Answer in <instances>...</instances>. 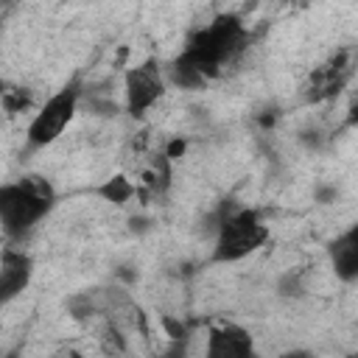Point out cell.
Wrapping results in <instances>:
<instances>
[{"label":"cell","mask_w":358,"mask_h":358,"mask_svg":"<svg viewBox=\"0 0 358 358\" xmlns=\"http://www.w3.org/2000/svg\"><path fill=\"white\" fill-rule=\"evenodd\" d=\"M246 48V28L235 14H218L207 28L196 31L179 59L193 64L201 76L215 78L221 64Z\"/></svg>","instance_id":"obj_1"},{"label":"cell","mask_w":358,"mask_h":358,"mask_svg":"<svg viewBox=\"0 0 358 358\" xmlns=\"http://www.w3.org/2000/svg\"><path fill=\"white\" fill-rule=\"evenodd\" d=\"M53 207V187L42 176H22L0 187V218L8 238H22Z\"/></svg>","instance_id":"obj_2"},{"label":"cell","mask_w":358,"mask_h":358,"mask_svg":"<svg viewBox=\"0 0 358 358\" xmlns=\"http://www.w3.org/2000/svg\"><path fill=\"white\" fill-rule=\"evenodd\" d=\"M268 238V227L260 221L257 210H238L221 218L213 260L215 263H232L252 252H257Z\"/></svg>","instance_id":"obj_3"},{"label":"cell","mask_w":358,"mask_h":358,"mask_svg":"<svg viewBox=\"0 0 358 358\" xmlns=\"http://www.w3.org/2000/svg\"><path fill=\"white\" fill-rule=\"evenodd\" d=\"M78 92H81V84H78V78H73V81L64 84L56 95H50V98L45 101V106H42V109L34 115V120L28 123L25 140H28V148H31V151L50 145V143L67 129V123H70L73 115H76Z\"/></svg>","instance_id":"obj_4"},{"label":"cell","mask_w":358,"mask_h":358,"mask_svg":"<svg viewBox=\"0 0 358 358\" xmlns=\"http://www.w3.org/2000/svg\"><path fill=\"white\" fill-rule=\"evenodd\" d=\"M165 92L157 62H143L126 73V109L131 117H140L151 103H157Z\"/></svg>","instance_id":"obj_5"},{"label":"cell","mask_w":358,"mask_h":358,"mask_svg":"<svg viewBox=\"0 0 358 358\" xmlns=\"http://www.w3.org/2000/svg\"><path fill=\"white\" fill-rule=\"evenodd\" d=\"M347 76H350V56L347 53H338L327 64H322V67H316L310 73V81L305 87V98L316 103V101H324V98L336 95L344 87Z\"/></svg>","instance_id":"obj_6"},{"label":"cell","mask_w":358,"mask_h":358,"mask_svg":"<svg viewBox=\"0 0 358 358\" xmlns=\"http://www.w3.org/2000/svg\"><path fill=\"white\" fill-rule=\"evenodd\" d=\"M31 271H34V263L25 252H17V249H3V257H0V299L3 302H11L31 280Z\"/></svg>","instance_id":"obj_7"},{"label":"cell","mask_w":358,"mask_h":358,"mask_svg":"<svg viewBox=\"0 0 358 358\" xmlns=\"http://www.w3.org/2000/svg\"><path fill=\"white\" fill-rule=\"evenodd\" d=\"M330 266L338 280L344 282L358 280V224H352L330 243Z\"/></svg>","instance_id":"obj_8"},{"label":"cell","mask_w":358,"mask_h":358,"mask_svg":"<svg viewBox=\"0 0 358 358\" xmlns=\"http://www.w3.org/2000/svg\"><path fill=\"white\" fill-rule=\"evenodd\" d=\"M252 352V336L238 324H221L210 330L207 355L210 358H227V355H249Z\"/></svg>","instance_id":"obj_9"},{"label":"cell","mask_w":358,"mask_h":358,"mask_svg":"<svg viewBox=\"0 0 358 358\" xmlns=\"http://www.w3.org/2000/svg\"><path fill=\"white\" fill-rule=\"evenodd\" d=\"M171 78H173V84H179V87H185V90H199V87H204L210 78L207 76H201L193 64H187L185 59H176L173 64H171Z\"/></svg>","instance_id":"obj_10"},{"label":"cell","mask_w":358,"mask_h":358,"mask_svg":"<svg viewBox=\"0 0 358 358\" xmlns=\"http://www.w3.org/2000/svg\"><path fill=\"white\" fill-rule=\"evenodd\" d=\"M131 193H134V185H131L126 176H112V179H106V182L98 187V196H103V199L112 201V204L129 201Z\"/></svg>","instance_id":"obj_11"},{"label":"cell","mask_w":358,"mask_h":358,"mask_svg":"<svg viewBox=\"0 0 358 358\" xmlns=\"http://www.w3.org/2000/svg\"><path fill=\"white\" fill-rule=\"evenodd\" d=\"M3 103H6V109L14 115V112H22L28 103H31V92L28 90H8L6 92V98H3Z\"/></svg>","instance_id":"obj_12"},{"label":"cell","mask_w":358,"mask_h":358,"mask_svg":"<svg viewBox=\"0 0 358 358\" xmlns=\"http://www.w3.org/2000/svg\"><path fill=\"white\" fill-rule=\"evenodd\" d=\"M162 324L168 327V333H171V338H185V324H179V322H173L171 316H165V319H162Z\"/></svg>","instance_id":"obj_13"},{"label":"cell","mask_w":358,"mask_h":358,"mask_svg":"<svg viewBox=\"0 0 358 358\" xmlns=\"http://www.w3.org/2000/svg\"><path fill=\"white\" fill-rule=\"evenodd\" d=\"M347 120H350V126H358V95H355V98H352V103H350Z\"/></svg>","instance_id":"obj_14"},{"label":"cell","mask_w":358,"mask_h":358,"mask_svg":"<svg viewBox=\"0 0 358 358\" xmlns=\"http://www.w3.org/2000/svg\"><path fill=\"white\" fill-rule=\"evenodd\" d=\"M182 151H185V143H182V140H173V143H171V148H168V157L173 159V157H179Z\"/></svg>","instance_id":"obj_15"}]
</instances>
